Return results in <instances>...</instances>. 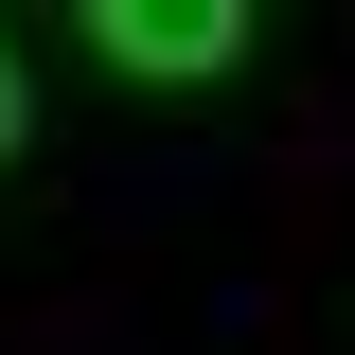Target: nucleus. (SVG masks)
Here are the masks:
<instances>
[{
    "label": "nucleus",
    "mask_w": 355,
    "mask_h": 355,
    "mask_svg": "<svg viewBox=\"0 0 355 355\" xmlns=\"http://www.w3.org/2000/svg\"><path fill=\"white\" fill-rule=\"evenodd\" d=\"M89 53L142 71V89H214L231 53H249V18H231V0H89Z\"/></svg>",
    "instance_id": "nucleus-1"
},
{
    "label": "nucleus",
    "mask_w": 355,
    "mask_h": 355,
    "mask_svg": "<svg viewBox=\"0 0 355 355\" xmlns=\"http://www.w3.org/2000/svg\"><path fill=\"white\" fill-rule=\"evenodd\" d=\"M0 160H18V53H0Z\"/></svg>",
    "instance_id": "nucleus-2"
}]
</instances>
